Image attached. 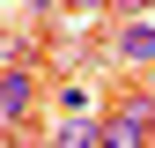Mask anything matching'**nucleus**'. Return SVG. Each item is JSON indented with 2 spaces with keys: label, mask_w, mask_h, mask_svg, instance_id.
<instances>
[{
  "label": "nucleus",
  "mask_w": 155,
  "mask_h": 148,
  "mask_svg": "<svg viewBox=\"0 0 155 148\" xmlns=\"http://www.w3.org/2000/svg\"><path fill=\"white\" fill-rule=\"evenodd\" d=\"M22 8L37 15V22H52V8H67V0H22Z\"/></svg>",
  "instance_id": "obj_5"
},
{
  "label": "nucleus",
  "mask_w": 155,
  "mask_h": 148,
  "mask_svg": "<svg viewBox=\"0 0 155 148\" xmlns=\"http://www.w3.org/2000/svg\"><path fill=\"white\" fill-rule=\"evenodd\" d=\"M37 111V59H8L0 74V126H22Z\"/></svg>",
  "instance_id": "obj_2"
},
{
  "label": "nucleus",
  "mask_w": 155,
  "mask_h": 148,
  "mask_svg": "<svg viewBox=\"0 0 155 148\" xmlns=\"http://www.w3.org/2000/svg\"><path fill=\"white\" fill-rule=\"evenodd\" d=\"M155 141V89H126L104 104V148H148Z\"/></svg>",
  "instance_id": "obj_1"
},
{
  "label": "nucleus",
  "mask_w": 155,
  "mask_h": 148,
  "mask_svg": "<svg viewBox=\"0 0 155 148\" xmlns=\"http://www.w3.org/2000/svg\"><path fill=\"white\" fill-rule=\"evenodd\" d=\"M111 59L118 67H155V22L148 15H126V22L111 30Z\"/></svg>",
  "instance_id": "obj_3"
},
{
  "label": "nucleus",
  "mask_w": 155,
  "mask_h": 148,
  "mask_svg": "<svg viewBox=\"0 0 155 148\" xmlns=\"http://www.w3.org/2000/svg\"><path fill=\"white\" fill-rule=\"evenodd\" d=\"M111 8H118V15H148L155 0H111Z\"/></svg>",
  "instance_id": "obj_6"
},
{
  "label": "nucleus",
  "mask_w": 155,
  "mask_h": 148,
  "mask_svg": "<svg viewBox=\"0 0 155 148\" xmlns=\"http://www.w3.org/2000/svg\"><path fill=\"white\" fill-rule=\"evenodd\" d=\"M52 141H59V148H104V119H59Z\"/></svg>",
  "instance_id": "obj_4"
},
{
  "label": "nucleus",
  "mask_w": 155,
  "mask_h": 148,
  "mask_svg": "<svg viewBox=\"0 0 155 148\" xmlns=\"http://www.w3.org/2000/svg\"><path fill=\"white\" fill-rule=\"evenodd\" d=\"M0 74H8V45H0Z\"/></svg>",
  "instance_id": "obj_8"
},
{
  "label": "nucleus",
  "mask_w": 155,
  "mask_h": 148,
  "mask_svg": "<svg viewBox=\"0 0 155 148\" xmlns=\"http://www.w3.org/2000/svg\"><path fill=\"white\" fill-rule=\"evenodd\" d=\"M67 8H81V15H104V8H111V0H67Z\"/></svg>",
  "instance_id": "obj_7"
}]
</instances>
